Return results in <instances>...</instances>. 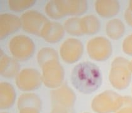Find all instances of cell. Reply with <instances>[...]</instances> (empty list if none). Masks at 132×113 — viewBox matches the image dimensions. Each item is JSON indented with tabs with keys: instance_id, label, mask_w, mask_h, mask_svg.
Here are the masks:
<instances>
[{
	"instance_id": "cell-1",
	"label": "cell",
	"mask_w": 132,
	"mask_h": 113,
	"mask_svg": "<svg viewBox=\"0 0 132 113\" xmlns=\"http://www.w3.org/2000/svg\"><path fill=\"white\" fill-rule=\"evenodd\" d=\"M72 84L82 94H91L101 87L103 77L98 66L90 62L77 64L71 72Z\"/></svg>"
},
{
	"instance_id": "cell-2",
	"label": "cell",
	"mask_w": 132,
	"mask_h": 113,
	"mask_svg": "<svg viewBox=\"0 0 132 113\" xmlns=\"http://www.w3.org/2000/svg\"><path fill=\"white\" fill-rule=\"evenodd\" d=\"M8 48L13 57L18 61L30 59L35 50L34 41L30 37L23 35L13 37L9 41Z\"/></svg>"
},
{
	"instance_id": "cell-3",
	"label": "cell",
	"mask_w": 132,
	"mask_h": 113,
	"mask_svg": "<svg viewBox=\"0 0 132 113\" xmlns=\"http://www.w3.org/2000/svg\"><path fill=\"white\" fill-rule=\"evenodd\" d=\"M42 81L46 87L51 89L58 88L64 80V67L59 60H52L41 65Z\"/></svg>"
},
{
	"instance_id": "cell-4",
	"label": "cell",
	"mask_w": 132,
	"mask_h": 113,
	"mask_svg": "<svg viewBox=\"0 0 132 113\" xmlns=\"http://www.w3.org/2000/svg\"><path fill=\"white\" fill-rule=\"evenodd\" d=\"M20 20L24 31L40 37L43 30L50 21L42 13L36 10L25 11L21 16Z\"/></svg>"
},
{
	"instance_id": "cell-5",
	"label": "cell",
	"mask_w": 132,
	"mask_h": 113,
	"mask_svg": "<svg viewBox=\"0 0 132 113\" xmlns=\"http://www.w3.org/2000/svg\"><path fill=\"white\" fill-rule=\"evenodd\" d=\"M16 85L22 91H31L41 86L42 76L37 70L26 68L21 71L16 76Z\"/></svg>"
},
{
	"instance_id": "cell-6",
	"label": "cell",
	"mask_w": 132,
	"mask_h": 113,
	"mask_svg": "<svg viewBox=\"0 0 132 113\" xmlns=\"http://www.w3.org/2000/svg\"><path fill=\"white\" fill-rule=\"evenodd\" d=\"M84 47L82 42L76 38H70L64 41L60 48L62 59L69 64L77 62L83 54Z\"/></svg>"
},
{
	"instance_id": "cell-7",
	"label": "cell",
	"mask_w": 132,
	"mask_h": 113,
	"mask_svg": "<svg viewBox=\"0 0 132 113\" xmlns=\"http://www.w3.org/2000/svg\"><path fill=\"white\" fill-rule=\"evenodd\" d=\"M76 96L73 90L67 85H62L51 91L53 106H60L71 110L75 104Z\"/></svg>"
},
{
	"instance_id": "cell-8",
	"label": "cell",
	"mask_w": 132,
	"mask_h": 113,
	"mask_svg": "<svg viewBox=\"0 0 132 113\" xmlns=\"http://www.w3.org/2000/svg\"><path fill=\"white\" fill-rule=\"evenodd\" d=\"M87 51L93 59L104 60L111 54V47L106 39L97 37L89 41L87 44Z\"/></svg>"
},
{
	"instance_id": "cell-9",
	"label": "cell",
	"mask_w": 132,
	"mask_h": 113,
	"mask_svg": "<svg viewBox=\"0 0 132 113\" xmlns=\"http://www.w3.org/2000/svg\"><path fill=\"white\" fill-rule=\"evenodd\" d=\"M21 27L20 18L11 13H3L0 15V38L3 40L15 33Z\"/></svg>"
},
{
	"instance_id": "cell-10",
	"label": "cell",
	"mask_w": 132,
	"mask_h": 113,
	"mask_svg": "<svg viewBox=\"0 0 132 113\" xmlns=\"http://www.w3.org/2000/svg\"><path fill=\"white\" fill-rule=\"evenodd\" d=\"M45 11L47 16L52 19L59 20L70 15L68 0H53L46 5Z\"/></svg>"
},
{
	"instance_id": "cell-11",
	"label": "cell",
	"mask_w": 132,
	"mask_h": 113,
	"mask_svg": "<svg viewBox=\"0 0 132 113\" xmlns=\"http://www.w3.org/2000/svg\"><path fill=\"white\" fill-rule=\"evenodd\" d=\"M65 34L64 26L56 21H49L42 31L41 37L51 44L59 42Z\"/></svg>"
},
{
	"instance_id": "cell-12",
	"label": "cell",
	"mask_w": 132,
	"mask_h": 113,
	"mask_svg": "<svg viewBox=\"0 0 132 113\" xmlns=\"http://www.w3.org/2000/svg\"><path fill=\"white\" fill-rule=\"evenodd\" d=\"M20 66L18 60L6 55L1 51L0 58V73L1 76L6 78H12L16 76L19 73Z\"/></svg>"
},
{
	"instance_id": "cell-13",
	"label": "cell",
	"mask_w": 132,
	"mask_h": 113,
	"mask_svg": "<svg viewBox=\"0 0 132 113\" xmlns=\"http://www.w3.org/2000/svg\"><path fill=\"white\" fill-rule=\"evenodd\" d=\"M122 59H117L114 62V67L112 68L110 75V79L111 82L118 88L120 87H125L128 84V81L129 79V72L125 67L121 66Z\"/></svg>"
},
{
	"instance_id": "cell-14",
	"label": "cell",
	"mask_w": 132,
	"mask_h": 113,
	"mask_svg": "<svg viewBox=\"0 0 132 113\" xmlns=\"http://www.w3.org/2000/svg\"><path fill=\"white\" fill-rule=\"evenodd\" d=\"M16 100V92L13 86L9 82L0 84V108L1 109L10 108Z\"/></svg>"
},
{
	"instance_id": "cell-15",
	"label": "cell",
	"mask_w": 132,
	"mask_h": 113,
	"mask_svg": "<svg viewBox=\"0 0 132 113\" xmlns=\"http://www.w3.org/2000/svg\"><path fill=\"white\" fill-rule=\"evenodd\" d=\"M18 108L19 111L25 108H34L40 111L42 108L40 98L34 93L22 94L18 99Z\"/></svg>"
},
{
	"instance_id": "cell-16",
	"label": "cell",
	"mask_w": 132,
	"mask_h": 113,
	"mask_svg": "<svg viewBox=\"0 0 132 113\" xmlns=\"http://www.w3.org/2000/svg\"><path fill=\"white\" fill-rule=\"evenodd\" d=\"M119 3L115 1H99L96 3V10L103 17H111L119 11Z\"/></svg>"
},
{
	"instance_id": "cell-17",
	"label": "cell",
	"mask_w": 132,
	"mask_h": 113,
	"mask_svg": "<svg viewBox=\"0 0 132 113\" xmlns=\"http://www.w3.org/2000/svg\"><path fill=\"white\" fill-rule=\"evenodd\" d=\"M81 26L84 34L96 33L100 30V21L94 16H86L81 19Z\"/></svg>"
},
{
	"instance_id": "cell-18",
	"label": "cell",
	"mask_w": 132,
	"mask_h": 113,
	"mask_svg": "<svg viewBox=\"0 0 132 113\" xmlns=\"http://www.w3.org/2000/svg\"><path fill=\"white\" fill-rule=\"evenodd\" d=\"M81 19L78 17L69 18L64 22L65 31L72 36L79 37L84 35L81 26Z\"/></svg>"
},
{
	"instance_id": "cell-19",
	"label": "cell",
	"mask_w": 132,
	"mask_h": 113,
	"mask_svg": "<svg viewBox=\"0 0 132 113\" xmlns=\"http://www.w3.org/2000/svg\"><path fill=\"white\" fill-rule=\"evenodd\" d=\"M106 32L113 39H118L124 33V25L121 21L113 20L107 24Z\"/></svg>"
},
{
	"instance_id": "cell-20",
	"label": "cell",
	"mask_w": 132,
	"mask_h": 113,
	"mask_svg": "<svg viewBox=\"0 0 132 113\" xmlns=\"http://www.w3.org/2000/svg\"><path fill=\"white\" fill-rule=\"evenodd\" d=\"M52 60H59L57 51L51 47H44L38 51L37 54V62L40 66Z\"/></svg>"
},
{
	"instance_id": "cell-21",
	"label": "cell",
	"mask_w": 132,
	"mask_h": 113,
	"mask_svg": "<svg viewBox=\"0 0 132 113\" xmlns=\"http://www.w3.org/2000/svg\"><path fill=\"white\" fill-rule=\"evenodd\" d=\"M35 3V0H10L8 6L12 11L22 12L34 6Z\"/></svg>"
},
{
	"instance_id": "cell-22",
	"label": "cell",
	"mask_w": 132,
	"mask_h": 113,
	"mask_svg": "<svg viewBox=\"0 0 132 113\" xmlns=\"http://www.w3.org/2000/svg\"><path fill=\"white\" fill-rule=\"evenodd\" d=\"M70 15L79 16L84 14L87 9V1L82 0H68Z\"/></svg>"
},
{
	"instance_id": "cell-23",
	"label": "cell",
	"mask_w": 132,
	"mask_h": 113,
	"mask_svg": "<svg viewBox=\"0 0 132 113\" xmlns=\"http://www.w3.org/2000/svg\"><path fill=\"white\" fill-rule=\"evenodd\" d=\"M51 113H69L68 110L60 106H53Z\"/></svg>"
},
{
	"instance_id": "cell-24",
	"label": "cell",
	"mask_w": 132,
	"mask_h": 113,
	"mask_svg": "<svg viewBox=\"0 0 132 113\" xmlns=\"http://www.w3.org/2000/svg\"><path fill=\"white\" fill-rule=\"evenodd\" d=\"M40 110L34 108H25L20 110V113H39Z\"/></svg>"
},
{
	"instance_id": "cell-25",
	"label": "cell",
	"mask_w": 132,
	"mask_h": 113,
	"mask_svg": "<svg viewBox=\"0 0 132 113\" xmlns=\"http://www.w3.org/2000/svg\"><path fill=\"white\" fill-rule=\"evenodd\" d=\"M1 113H7V112H1Z\"/></svg>"
}]
</instances>
